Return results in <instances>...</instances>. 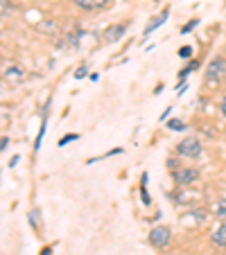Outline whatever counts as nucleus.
Instances as JSON below:
<instances>
[{
  "instance_id": "1",
  "label": "nucleus",
  "mask_w": 226,
  "mask_h": 255,
  "mask_svg": "<svg viewBox=\"0 0 226 255\" xmlns=\"http://www.w3.org/2000/svg\"><path fill=\"white\" fill-rule=\"evenodd\" d=\"M226 75V59L224 57H215L211 63H208V70H206V82L215 84L220 82L222 77Z\"/></svg>"
},
{
  "instance_id": "2",
  "label": "nucleus",
  "mask_w": 226,
  "mask_h": 255,
  "mask_svg": "<svg viewBox=\"0 0 226 255\" xmlns=\"http://www.w3.org/2000/svg\"><path fill=\"white\" fill-rule=\"evenodd\" d=\"M177 151L186 158H197V156H202V142L197 138H186L177 144Z\"/></svg>"
},
{
  "instance_id": "3",
  "label": "nucleus",
  "mask_w": 226,
  "mask_h": 255,
  "mask_svg": "<svg viewBox=\"0 0 226 255\" xmlns=\"http://www.w3.org/2000/svg\"><path fill=\"white\" fill-rule=\"evenodd\" d=\"M170 240H172V233H170L168 226H156L149 233V242H152L154 249H165L170 244Z\"/></svg>"
},
{
  "instance_id": "4",
  "label": "nucleus",
  "mask_w": 226,
  "mask_h": 255,
  "mask_svg": "<svg viewBox=\"0 0 226 255\" xmlns=\"http://www.w3.org/2000/svg\"><path fill=\"white\" fill-rule=\"evenodd\" d=\"M172 176L179 185H193L199 178V172L193 167H177V169H172Z\"/></svg>"
},
{
  "instance_id": "5",
  "label": "nucleus",
  "mask_w": 226,
  "mask_h": 255,
  "mask_svg": "<svg viewBox=\"0 0 226 255\" xmlns=\"http://www.w3.org/2000/svg\"><path fill=\"white\" fill-rule=\"evenodd\" d=\"M127 25H111V27H106L104 32H102V36H104V43H116V41L122 39V34H125Z\"/></svg>"
},
{
  "instance_id": "6",
  "label": "nucleus",
  "mask_w": 226,
  "mask_h": 255,
  "mask_svg": "<svg viewBox=\"0 0 226 255\" xmlns=\"http://www.w3.org/2000/svg\"><path fill=\"white\" fill-rule=\"evenodd\" d=\"M111 0H75V5L82 7V9L86 11H93V9H102V7H106Z\"/></svg>"
},
{
  "instance_id": "7",
  "label": "nucleus",
  "mask_w": 226,
  "mask_h": 255,
  "mask_svg": "<svg viewBox=\"0 0 226 255\" xmlns=\"http://www.w3.org/2000/svg\"><path fill=\"white\" fill-rule=\"evenodd\" d=\"M5 79L9 82H23L25 79V72L20 66H5Z\"/></svg>"
},
{
  "instance_id": "8",
  "label": "nucleus",
  "mask_w": 226,
  "mask_h": 255,
  "mask_svg": "<svg viewBox=\"0 0 226 255\" xmlns=\"http://www.w3.org/2000/svg\"><path fill=\"white\" fill-rule=\"evenodd\" d=\"M213 244H217V246H224L226 249V224H220V226L215 228V233H213Z\"/></svg>"
},
{
  "instance_id": "9",
  "label": "nucleus",
  "mask_w": 226,
  "mask_h": 255,
  "mask_svg": "<svg viewBox=\"0 0 226 255\" xmlns=\"http://www.w3.org/2000/svg\"><path fill=\"white\" fill-rule=\"evenodd\" d=\"M77 36H75V34H63V39H59L57 41V45L59 48H75V45H77Z\"/></svg>"
},
{
  "instance_id": "10",
  "label": "nucleus",
  "mask_w": 226,
  "mask_h": 255,
  "mask_svg": "<svg viewBox=\"0 0 226 255\" xmlns=\"http://www.w3.org/2000/svg\"><path fill=\"white\" fill-rule=\"evenodd\" d=\"M213 212H215V217H220V219H226V199H217V201L213 203Z\"/></svg>"
},
{
  "instance_id": "11",
  "label": "nucleus",
  "mask_w": 226,
  "mask_h": 255,
  "mask_svg": "<svg viewBox=\"0 0 226 255\" xmlns=\"http://www.w3.org/2000/svg\"><path fill=\"white\" fill-rule=\"evenodd\" d=\"M168 14H170V9H163V14H161V16H156V20H152V23L147 25V29H145V34H149V32H152V29H156V27H159V25H163V23H165V18H168Z\"/></svg>"
},
{
  "instance_id": "12",
  "label": "nucleus",
  "mask_w": 226,
  "mask_h": 255,
  "mask_svg": "<svg viewBox=\"0 0 226 255\" xmlns=\"http://www.w3.org/2000/svg\"><path fill=\"white\" fill-rule=\"evenodd\" d=\"M174 199H177V203H190V201H193L188 192H177V194H174Z\"/></svg>"
},
{
  "instance_id": "13",
  "label": "nucleus",
  "mask_w": 226,
  "mask_h": 255,
  "mask_svg": "<svg viewBox=\"0 0 226 255\" xmlns=\"http://www.w3.org/2000/svg\"><path fill=\"white\" fill-rule=\"evenodd\" d=\"M168 127H170L172 131H183V129H186V125H183L181 120H170V122H168Z\"/></svg>"
},
{
  "instance_id": "14",
  "label": "nucleus",
  "mask_w": 226,
  "mask_h": 255,
  "mask_svg": "<svg viewBox=\"0 0 226 255\" xmlns=\"http://www.w3.org/2000/svg\"><path fill=\"white\" fill-rule=\"evenodd\" d=\"M179 57H181V59H188V57H193V48H190V45H183V48L179 50Z\"/></svg>"
},
{
  "instance_id": "15",
  "label": "nucleus",
  "mask_w": 226,
  "mask_h": 255,
  "mask_svg": "<svg viewBox=\"0 0 226 255\" xmlns=\"http://www.w3.org/2000/svg\"><path fill=\"white\" fill-rule=\"evenodd\" d=\"M77 138H79L77 133H70V135H66V138H61V140H59V144H61V147H63V144H66V142H70V140H77Z\"/></svg>"
},
{
  "instance_id": "16",
  "label": "nucleus",
  "mask_w": 226,
  "mask_h": 255,
  "mask_svg": "<svg viewBox=\"0 0 226 255\" xmlns=\"http://www.w3.org/2000/svg\"><path fill=\"white\" fill-rule=\"evenodd\" d=\"M195 25H197V20H193V23H188V25H183V29H181V32H183V34H186V32H190V29H193V27H195Z\"/></svg>"
},
{
  "instance_id": "17",
  "label": "nucleus",
  "mask_w": 226,
  "mask_h": 255,
  "mask_svg": "<svg viewBox=\"0 0 226 255\" xmlns=\"http://www.w3.org/2000/svg\"><path fill=\"white\" fill-rule=\"evenodd\" d=\"M7 14H9V7H7V0H2V18H7Z\"/></svg>"
},
{
  "instance_id": "18",
  "label": "nucleus",
  "mask_w": 226,
  "mask_h": 255,
  "mask_svg": "<svg viewBox=\"0 0 226 255\" xmlns=\"http://www.w3.org/2000/svg\"><path fill=\"white\" fill-rule=\"evenodd\" d=\"M220 109H222V116H224V118H226V97H224V100H222Z\"/></svg>"
},
{
  "instance_id": "19",
  "label": "nucleus",
  "mask_w": 226,
  "mask_h": 255,
  "mask_svg": "<svg viewBox=\"0 0 226 255\" xmlns=\"http://www.w3.org/2000/svg\"><path fill=\"white\" fill-rule=\"evenodd\" d=\"M84 75H86V68H79V70L75 72V77H84Z\"/></svg>"
},
{
  "instance_id": "20",
  "label": "nucleus",
  "mask_w": 226,
  "mask_h": 255,
  "mask_svg": "<svg viewBox=\"0 0 226 255\" xmlns=\"http://www.w3.org/2000/svg\"><path fill=\"white\" fill-rule=\"evenodd\" d=\"M50 253H52L50 249H43V251H41V255H50Z\"/></svg>"
}]
</instances>
